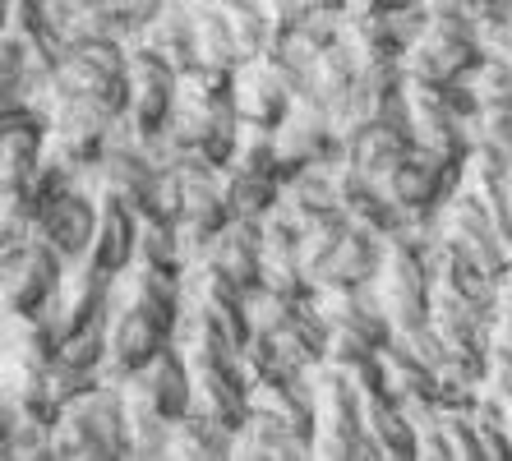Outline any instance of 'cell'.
I'll use <instances>...</instances> for the list:
<instances>
[{
    "label": "cell",
    "mask_w": 512,
    "mask_h": 461,
    "mask_svg": "<svg viewBox=\"0 0 512 461\" xmlns=\"http://www.w3.org/2000/svg\"><path fill=\"white\" fill-rule=\"evenodd\" d=\"M70 259L56 254L42 236L19 240V245H0V282H5V309L14 314H42L65 286Z\"/></svg>",
    "instance_id": "obj_5"
},
{
    "label": "cell",
    "mask_w": 512,
    "mask_h": 461,
    "mask_svg": "<svg viewBox=\"0 0 512 461\" xmlns=\"http://www.w3.org/2000/svg\"><path fill=\"white\" fill-rule=\"evenodd\" d=\"M485 47H489V56L512 60V19H508V24H499V28H489V33H485Z\"/></svg>",
    "instance_id": "obj_50"
},
{
    "label": "cell",
    "mask_w": 512,
    "mask_h": 461,
    "mask_svg": "<svg viewBox=\"0 0 512 461\" xmlns=\"http://www.w3.org/2000/svg\"><path fill=\"white\" fill-rule=\"evenodd\" d=\"M429 10H457V14H471V19H480V10H485L489 0H425Z\"/></svg>",
    "instance_id": "obj_51"
},
{
    "label": "cell",
    "mask_w": 512,
    "mask_h": 461,
    "mask_svg": "<svg viewBox=\"0 0 512 461\" xmlns=\"http://www.w3.org/2000/svg\"><path fill=\"white\" fill-rule=\"evenodd\" d=\"M314 309L333 323V332H356L374 346H388L397 337L388 309L379 305L374 286H346V291H314Z\"/></svg>",
    "instance_id": "obj_17"
},
{
    "label": "cell",
    "mask_w": 512,
    "mask_h": 461,
    "mask_svg": "<svg viewBox=\"0 0 512 461\" xmlns=\"http://www.w3.org/2000/svg\"><path fill=\"white\" fill-rule=\"evenodd\" d=\"M356 79H360V56H356V47L342 37V42H333V47L323 51L319 70H314V93H319L323 107H333L337 97H346L351 88H356Z\"/></svg>",
    "instance_id": "obj_40"
},
{
    "label": "cell",
    "mask_w": 512,
    "mask_h": 461,
    "mask_svg": "<svg viewBox=\"0 0 512 461\" xmlns=\"http://www.w3.org/2000/svg\"><path fill=\"white\" fill-rule=\"evenodd\" d=\"M429 268H434L439 291H453V296L471 300V305L489 309V314H499L503 309V282L489 268H480L466 249H457L453 240H443V236L434 240V249H429Z\"/></svg>",
    "instance_id": "obj_18"
},
{
    "label": "cell",
    "mask_w": 512,
    "mask_h": 461,
    "mask_svg": "<svg viewBox=\"0 0 512 461\" xmlns=\"http://www.w3.org/2000/svg\"><path fill=\"white\" fill-rule=\"evenodd\" d=\"M300 5H305V0H263V10L273 14L277 24H282V19H291V14H296Z\"/></svg>",
    "instance_id": "obj_52"
},
{
    "label": "cell",
    "mask_w": 512,
    "mask_h": 461,
    "mask_svg": "<svg viewBox=\"0 0 512 461\" xmlns=\"http://www.w3.org/2000/svg\"><path fill=\"white\" fill-rule=\"evenodd\" d=\"M489 379L512 383V305L499 309L494 332H489Z\"/></svg>",
    "instance_id": "obj_47"
},
{
    "label": "cell",
    "mask_w": 512,
    "mask_h": 461,
    "mask_svg": "<svg viewBox=\"0 0 512 461\" xmlns=\"http://www.w3.org/2000/svg\"><path fill=\"white\" fill-rule=\"evenodd\" d=\"M227 457H236V429L203 402H194L171 429V461H227Z\"/></svg>",
    "instance_id": "obj_23"
},
{
    "label": "cell",
    "mask_w": 512,
    "mask_h": 461,
    "mask_svg": "<svg viewBox=\"0 0 512 461\" xmlns=\"http://www.w3.org/2000/svg\"><path fill=\"white\" fill-rule=\"evenodd\" d=\"M97 222H102V199H97V190L79 185V190L60 194V199H51L47 208H42L37 236L74 263V259H88V254H93Z\"/></svg>",
    "instance_id": "obj_11"
},
{
    "label": "cell",
    "mask_w": 512,
    "mask_h": 461,
    "mask_svg": "<svg viewBox=\"0 0 512 461\" xmlns=\"http://www.w3.org/2000/svg\"><path fill=\"white\" fill-rule=\"evenodd\" d=\"M443 429H448V443H453V461H489L471 406H443Z\"/></svg>",
    "instance_id": "obj_44"
},
{
    "label": "cell",
    "mask_w": 512,
    "mask_h": 461,
    "mask_svg": "<svg viewBox=\"0 0 512 461\" xmlns=\"http://www.w3.org/2000/svg\"><path fill=\"white\" fill-rule=\"evenodd\" d=\"M111 314H116V309H107V314L88 319L84 328L65 332V342H60V360L84 365V369H102V365H107V351H111Z\"/></svg>",
    "instance_id": "obj_41"
},
{
    "label": "cell",
    "mask_w": 512,
    "mask_h": 461,
    "mask_svg": "<svg viewBox=\"0 0 512 461\" xmlns=\"http://www.w3.org/2000/svg\"><path fill=\"white\" fill-rule=\"evenodd\" d=\"M194 28H199V60L203 65H213V70H236V65H245V51H240L236 33H231L227 14H222L217 0L194 10Z\"/></svg>",
    "instance_id": "obj_34"
},
{
    "label": "cell",
    "mask_w": 512,
    "mask_h": 461,
    "mask_svg": "<svg viewBox=\"0 0 512 461\" xmlns=\"http://www.w3.org/2000/svg\"><path fill=\"white\" fill-rule=\"evenodd\" d=\"M434 291H439V282H434L429 254L402 245V240H388V263H383L379 282H374V296L388 309L397 337L425 328L429 314H434Z\"/></svg>",
    "instance_id": "obj_4"
},
{
    "label": "cell",
    "mask_w": 512,
    "mask_h": 461,
    "mask_svg": "<svg viewBox=\"0 0 512 461\" xmlns=\"http://www.w3.org/2000/svg\"><path fill=\"white\" fill-rule=\"evenodd\" d=\"M203 263L222 268L231 282H240V286H259L263 282V222L259 217H231V222L217 231V240Z\"/></svg>",
    "instance_id": "obj_22"
},
{
    "label": "cell",
    "mask_w": 512,
    "mask_h": 461,
    "mask_svg": "<svg viewBox=\"0 0 512 461\" xmlns=\"http://www.w3.org/2000/svg\"><path fill=\"white\" fill-rule=\"evenodd\" d=\"M351 5H365V10H402V5H411V0H351Z\"/></svg>",
    "instance_id": "obj_53"
},
{
    "label": "cell",
    "mask_w": 512,
    "mask_h": 461,
    "mask_svg": "<svg viewBox=\"0 0 512 461\" xmlns=\"http://www.w3.org/2000/svg\"><path fill=\"white\" fill-rule=\"evenodd\" d=\"M51 392H56V402L60 406H70L79 402V397H88L93 388H102V369H84V365H70V360H56V369L47 374Z\"/></svg>",
    "instance_id": "obj_45"
},
{
    "label": "cell",
    "mask_w": 512,
    "mask_h": 461,
    "mask_svg": "<svg viewBox=\"0 0 512 461\" xmlns=\"http://www.w3.org/2000/svg\"><path fill=\"white\" fill-rule=\"evenodd\" d=\"M411 153H416V143L402 139V134H393V130H383V125H365V130H356L351 139H346V162L356 166L360 176L379 180V185L393 176Z\"/></svg>",
    "instance_id": "obj_29"
},
{
    "label": "cell",
    "mask_w": 512,
    "mask_h": 461,
    "mask_svg": "<svg viewBox=\"0 0 512 461\" xmlns=\"http://www.w3.org/2000/svg\"><path fill=\"white\" fill-rule=\"evenodd\" d=\"M60 360V332L42 314L5 309V379H37Z\"/></svg>",
    "instance_id": "obj_16"
},
{
    "label": "cell",
    "mask_w": 512,
    "mask_h": 461,
    "mask_svg": "<svg viewBox=\"0 0 512 461\" xmlns=\"http://www.w3.org/2000/svg\"><path fill=\"white\" fill-rule=\"evenodd\" d=\"M494 319L489 309L471 305V300L453 296V291H434V332H439L448 351H466V355H489V332H494Z\"/></svg>",
    "instance_id": "obj_24"
},
{
    "label": "cell",
    "mask_w": 512,
    "mask_h": 461,
    "mask_svg": "<svg viewBox=\"0 0 512 461\" xmlns=\"http://www.w3.org/2000/svg\"><path fill=\"white\" fill-rule=\"evenodd\" d=\"M236 457L240 461H305L314 457V443L277 411L254 406L250 420L236 434Z\"/></svg>",
    "instance_id": "obj_20"
},
{
    "label": "cell",
    "mask_w": 512,
    "mask_h": 461,
    "mask_svg": "<svg viewBox=\"0 0 512 461\" xmlns=\"http://www.w3.org/2000/svg\"><path fill=\"white\" fill-rule=\"evenodd\" d=\"M130 397L120 383H102L70 402L56 420V461H130Z\"/></svg>",
    "instance_id": "obj_1"
},
{
    "label": "cell",
    "mask_w": 512,
    "mask_h": 461,
    "mask_svg": "<svg viewBox=\"0 0 512 461\" xmlns=\"http://www.w3.org/2000/svg\"><path fill=\"white\" fill-rule=\"evenodd\" d=\"M277 153H282V185L296 176L300 166H342L346 162V134L333 125L319 97H300L286 111V120L273 130Z\"/></svg>",
    "instance_id": "obj_7"
},
{
    "label": "cell",
    "mask_w": 512,
    "mask_h": 461,
    "mask_svg": "<svg viewBox=\"0 0 512 461\" xmlns=\"http://www.w3.org/2000/svg\"><path fill=\"white\" fill-rule=\"evenodd\" d=\"M476 411V425L480 438H485V452L489 461H512V420H508V406L494 397V392H480V402L471 406Z\"/></svg>",
    "instance_id": "obj_42"
},
{
    "label": "cell",
    "mask_w": 512,
    "mask_h": 461,
    "mask_svg": "<svg viewBox=\"0 0 512 461\" xmlns=\"http://www.w3.org/2000/svg\"><path fill=\"white\" fill-rule=\"evenodd\" d=\"M139 263L153 268H171L185 272V245H180V222L162 213H139Z\"/></svg>",
    "instance_id": "obj_35"
},
{
    "label": "cell",
    "mask_w": 512,
    "mask_h": 461,
    "mask_svg": "<svg viewBox=\"0 0 512 461\" xmlns=\"http://www.w3.org/2000/svg\"><path fill=\"white\" fill-rule=\"evenodd\" d=\"M0 457L5 461H56V425L19 415L10 429H0Z\"/></svg>",
    "instance_id": "obj_39"
},
{
    "label": "cell",
    "mask_w": 512,
    "mask_h": 461,
    "mask_svg": "<svg viewBox=\"0 0 512 461\" xmlns=\"http://www.w3.org/2000/svg\"><path fill=\"white\" fill-rule=\"evenodd\" d=\"M282 203L305 226L319 222V217L346 213L342 199H337V171H333V166H300L296 176L282 185Z\"/></svg>",
    "instance_id": "obj_30"
},
{
    "label": "cell",
    "mask_w": 512,
    "mask_h": 461,
    "mask_svg": "<svg viewBox=\"0 0 512 461\" xmlns=\"http://www.w3.org/2000/svg\"><path fill=\"white\" fill-rule=\"evenodd\" d=\"M167 346H171V332L162 328V323L130 305H116V314H111V351H107V365H102V379L107 383L134 379V374H139L143 365H153Z\"/></svg>",
    "instance_id": "obj_13"
},
{
    "label": "cell",
    "mask_w": 512,
    "mask_h": 461,
    "mask_svg": "<svg viewBox=\"0 0 512 461\" xmlns=\"http://www.w3.org/2000/svg\"><path fill=\"white\" fill-rule=\"evenodd\" d=\"M471 130H476V139L499 143V148L512 153V107H485L476 120H471Z\"/></svg>",
    "instance_id": "obj_49"
},
{
    "label": "cell",
    "mask_w": 512,
    "mask_h": 461,
    "mask_svg": "<svg viewBox=\"0 0 512 461\" xmlns=\"http://www.w3.org/2000/svg\"><path fill=\"white\" fill-rule=\"evenodd\" d=\"M471 83H476L480 107H512V60L489 56L485 65L471 74Z\"/></svg>",
    "instance_id": "obj_46"
},
{
    "label": "cell",
    "mask_w": 512,
    "mask_h": 461,
    "mask_svg": "<svg viewBox=\"0 0 512 461\" xmlns=\"http://www.w3.org/2000/svg\"><path fill=\"white\" fill-rule=\"evenodd\" d=\"M439 236L453 240L457 249H466V254H471L480 268L494 272L499 282L508 277V268H512V240L503 236V226L494 222V213L480 203V194L471 190V185H457V190L443 199V208H439Z\"/></svg>",
    "instance_id": "obj_6"
},
{
    "label": "cell",
    "mask_w": 512,
    "mask_h": 461,
    "mask_svg": "<svg viewBox=\"0 0 512 461\" xmlns=\"http://www.w3.org/2000/svg\"><path fill=\"white\" fill-rule=\"evenodd\" d=\"M120 388H125V397H130V402H143V406H153V411H162L171 425H176L180 415L199 402V397H194L190 360H185V351H180L176 342L157 355L153 365H143L134 379L120 383Z\"/></svg>",
    "instance_id": "obj_12"
},
{
    "label": "cell",
    "mask_w": 512,
    "mask_h": 461,
    "mask_svg": "<svg viewBox=\"0 0 512 461\" xmlns=\"http://www.w3.org/2000/svg\"><path fill=\"white\" fill-rule=\"evenodd\" d=\"M383 360H388V383H393V397L402 406H420V402H439V374L429 360H420L402 337L383 346Z\"/></svg>",
    "instance_id": "obj_31"
},
{
    "label": "cell",
    "mask_w": 512,
    "mask_h": 461,
    "mask_svg": "<svg viewBox=\"0 0 512 461\" xmlns=\"http://www.w3.org/2000/svg\"><path fill=\"white\" fill-rule=\"evenodd\" d=\"M65 37L70 42H130V24L120 0H74L65 14Z\"/></svg>",
    "instance_id": "obj_33"
},
{
    "label": "cell",
    "mask_w": 512,
    "mask_h": 461,
    "mask_svg": "<svg viewBox=\"0 0 512 461\" xmlns=\"http://www.w3.org/2000/svg\"><path fill=\"white\" fill-rule=\"evenodd\" d=\"M351 374V383L360 388V397H388L393 392V383H388V360H383V346L379 351H370L365 360H356V365L346 369Z\"/></svg>",
    "instance_id": "obj_48"
},
{
    "label": "cell",
    "mask_w": 512,
    "mask_h": 461,
    "mask_svg": "<svg viewBox=\"0 0 512 461\" xmlns=\"http://www.w3.org/2000/svg\"><path fill=\"white\" fill-rule=\"evenodd\" d=\"M337 199H342V208H346L351 222L365 226V231H374V236H383V240H393L406 226V213L393 203V194L383 190L379 180L360 176L351 162L337 166Z\"/></svg>",
    "instance_id": "obj_19"
},
{
    "label": "cell",
    "mask_w": 512,
    "mask_h": 461,
    "mask_svg": "<svg viewBox=\"0 0 512 461\" xmlns=\"http://www.w3.org/2000/svg\"><path fill=\"white\" fill-rule=\"evenodd\" d=\"M462 185H471L480 194V203L494 213V222L503 226V236L512 240V153L508 148L476 139L471 157H466Z\"/></svg>",
    "instance_id": "obj_21"
},
{
    "label": "cell",
    "mask_w": 512,
    "mask_h": 461,
    "mask_svg": "<svg viewBox=\"0 0 512 461\" xmlns=\"http://www.w3.org/2000/svg\"><path fill=\"white\" fill-rule=\"evenodd\" d=\"M383 263H388V240L365 231V226L351 222L337 249L328 254L323 272L314 277V291H346V286H374L379 282Z\"/></svg>",
    "instance_id": "obj_15"
},
{
    "label": "cell",
    "mask_w": 512,
    "mask_h": 461,
    "mask_svg": "<svg viewBox=\"0 0 512 461\" xmlns=\"http://www.w3.org/2000/svg\"><path fill=\"white\" fill-rule=\"evenodd\" d=\"M485 60H489V47L471 14L434 10L425 37L406 51V79H429V83L471 79Z\"/></svg>",
    "instance_id": "obj_3"
},
{
    "label": "cell",
    "mask_w": 512,
    "mask_h": 461,
    "mask_svg": "<svg viewBox=\"0 0 512 461\" xmlns=\"http://www.w3.org/2000/svg\"><path fill=\"white\" fill-rule=\"evenodd\" d=\"M180 5H190V10H199V5H213V0H180Z\"/></svg>",
    "instance_id": "obj_55"
},
{
    "label": "cell",
    "mask_w": 512,
    "mask_h": 461,
    "mask_svg": "<svg viewBox=\"0 0 512 461\" xmlns=\"http://www.w3.org/2000/svg\"><path fill=\"white\" fill-rule=\"evenodd\" d=\"M139 42H148L153 51H162V56L176 65V74L203 65V60H199V28H194V10H190V5H180V0H171L167 10L157 14Z\"/></svg>",
    "instance_id": "obj_28"
},
{
    "label": "cell",
    "mask_w": 512,
    "mask_h": 461,
    "mask_svg": "<svg viewBox=\"0 0 512 461\" xmlns=\"http://www.w3.org/2000/svg\"><path fill=\"white\" fill-rule=\"evenodd\" d=\"M236 102H240V125H259V130H277L286 111L296 107V93L286 88V79L268 65V56H254L236 65Z\"/></svg>",
    "instance_id": "obj_14"
},
{
    "label": "cell",
    "mask_w": 512,
    "mask_h": 461,
    "mask_svg": "<svg viewBox=\"0 0 512 461\" xmlns=\"http://www.w3.org/2000/svg\"><path fill=\"white\" fill-rule=\"evenodd\" d=\"M300 305H310V300H291L286 291H277V286H268V282L250 286V328L254 332H277Z\"/></svg>",
    "instance_id": "obj_43"
},
{
    "label": "cell",
    "mask_w": 512,
    "mask_h": 461,
    "mask_svg": "<svg viewBox=\"0 0 512 461\" xmlns=\"http://www.w3.org/2000/svg\"><path fill=\"white\" fill-rule=\"evenodd\" d=\"M37 97V70H33V56L19 37H0V111L5 107H24Z\"/></svg>",
    "instance_id": "obj_37"
},
{
    "label": "cell",
    "mask_w": 512,
    "mask_h": 461,
    "mask_svg": "<svg viewBox=\"0 0 512 461\" xmlns=\"http://www.w3.org/2000/svg\"><path fill=\"white\" fill-rule=\"evenodd\" d=\"M227 203H231V217H268L282 208V185L268 176H250V171H236L227 166Z\"/></svg>",
    "instance_id": "obj_38"
},
{
    "label": "cell",
    "mask_w": 512,
    "mask_h": 461,
    "mask_svg": "<svg viewBox=\"0 0 512 461\" xmlns=\"http://www.w3.org/2000/svg\"><path fill=\"white\" fill-rule=\"evenodd\" d=\"M157 180H162V166L153 162V153H148L143 143L111 139L88 185H93L97 194H111V199H120L125 208H134V213H153Z\"/></svg>",
    "instance_id": "obj_9"
},
{
    "label": "cell",
    "mask_w": 512,
    "mask_h": 461,
    "mask_svg": "<svg viewBox=\"0 0 512 461\" xmlns=\"http://www.w3.org/2000/svg\"><path fill=\"white\" fill-rule=\"evenodd\" d=\"M97 199H102V222H97L93 259L116 277V272H125L134 263V254H139V213L125 208L120 199H111V194H97Z\"/></svg>",
    "instance_id": "obj_26"
},
{
    "label": "cell",
    "mask_w": 512,
    "mask_h": 461,
    "mask_svg": "<svg viewBox=\"0 0 512 461\" xmlns=\"http://www.w3.org/2000/svg\"><path fill=\"white\" fill-rule=\"evenodd\" d=\"M185 296H190V305L199 309V319L208 323V328H217L222 337H231V342L245 351V342L254 337L250 286L231 282L227 272L213 268V263H190V268H185Z\"/></svg>",
    "instance_id": "obj_8"
},
{
    "label": "cell",
    "mask_w": 512,
    "mask_h": 461,
    "mask_svg": "<svg viewBox=\"0 0 512 461\" xmlns=\"http://www.w3.org/2000/svg\"><path fill=\"white\" fill-rule=\"evenodd\" d=\"M319 388V434H314V457L319 461H383L365 425V397L351 383V374L337 365L310 369Z\"/></svg>",
    "instance_id": "obj_2"
},
{
    "label": "cell",
    "mask_w": 512,
    "mask_h": 461,
    "mask_svg": "<svg viewBox=\"0 0 512 461\" xmlns=\"http://www.w3.org/2000/svg\"><path fill=\"white\" fill-rule=\"evenodd\" d=\"M111 300L139 309V314H148V319H157L167 332H176L180 314H185V305H190V296H185V272L153 268V263H139V259H134L125 272L111 277Z\"/></svg>",
    "instance_id": "obj_10"
},
{
    "label": "cell",
    "mask_w": 512,
    "mask_h": 461,
    "mask_svg": "<svg viewBox=\"0 0 512 461\" xmlns=\"http://www.w3.org/2000/svg\"><path fill=\"white\" fill-rule=\"evenodd\" d=\"M346 42L356 47L360 60H406V42L397 37L393 19L383 10L351 5V10H346Z\"/></svg>",
    "instance_id": "obj_32"
},
{
    "label": "cell",
    "mask_w": 512,
    "mask_h": 461,
    "mask_svg": "<svg viewBox=\"0 0 512 461\" xmlns=\"http://www.w3.org/2000/svg\"><path fill=\"white\" fill-rule=\"evenodd\" d=\"M314 5H328V10H351V0H314Z\"/></svg>",
    "instance_id": "obj_54"
},
{
    "label": "cell",
    "mask_w": 512,
    "mask_h": 461,
    "mask_svg": "<svg viewBox=\"0 0 512 461\" xmlns=\"http://www.w3.org/2000/svg\"><path fill=\"white\" fill-rule=\"evenodd\" d=\"M365 425H370V438L383 461H416L420 457V429L393 392H388V397H365Z\"/></svg>",
    "instance_id": "obj_25"
},
{
    "label": "cell",
    "mask_w": 512,
    "mask_h": 461,
    "mask_svg": "<svg viewBox=\"0 0 512 461\" xmlns=\"http://www.w3.org/2000/svg\"><path fill=\"white\" fill-rule=\"evenodd\" d=\"M277 337V346H282V355L291 360L296 369H319L323 360H328V342H333V323L323 319L319 309H314V300L310 305H300L291 319L282 323V328L273 332Z\"/></svg>",
    "instance_id": "obj_27"
},
{
    "label": "cell",
    "mask_w": 512,
    "mask_h": 461,
    "mask_svg": "<svg viewBox=\"0 0 512 461\" xmlns=\"http://www.w3.org/2000/svg\"><path fill=\"white\" fill-rule=\"evenodd\" d=\"M217 5H222V14H227V24H231V33H236L245 60L263 56V51L273 47L277 19L263 10V0H217Z\"/></svg>",
    "instance_id": "obj_36"
}]
</instances>
